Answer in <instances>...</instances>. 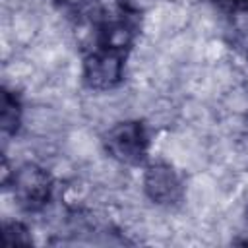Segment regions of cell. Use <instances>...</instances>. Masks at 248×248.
I'll return each mask as SVG.
<instances>
[{"label": "cell", "instance_id": "6da1fadb", "mask_svg": "<svg viewBox=\"0 0 248 248\" xmlns=\"http://www.w3.org/2000/svg\"><path fill=\"white\" fill-rule=\"evenodd\" d=\"M10 182L17 203L27 211H39L50 200L52 176L35 163H25L16 169Z\"/></svg>", "mask_w": 248, "mask_h": 248}, {"label": "cell", "instance_id": "7a4b0ae2", "mask_svg": "<svg viewBox=\"0 0 248 248\" xmlns=\"http://www.w3.org/2000/svg\"><path fill=\"white\" fill-rule=\"evenodd\" d=\"M105 147L108 155L116 161L126 165H140L145 159L149 147L147 132L143 124L136 120L120 122L114 128H110L105 136Z\"/></svg>", "mask_w": 248, "mask_h": 248}, {"label": "cell", "instance_id": "3957f363", "mask_svg": "<svg viewBox=\"0 0 248 248\" xmlns=\"http://www.w3.org/2000/svg\"><path fill=\"white\" fill-rule=\"evenodd\" d=\"M126 52L107 46H97L83 62V79L91 89L107 91L120 83L124 76Z\"/></svg>", "mask_w": 248, "mask_h": 248}, {"label": "cell", "instance_id": "277c9868", "mask_svg": "<svg viewBox=\"0 0 248 248\" xmlns=\"http://www.w3.org/2000/svg\"><path fill=\"white\" fill-rule=\"evenodd\" d=\"M143 188L147 196L159 205H174L184 196V186L178 172L167 163H153L147 167Z\"/></svg>", "mask_w": 248, "mask_h": 248}, {"label": "cell", "instance_id": "5b68a950", "mask_svg": "<svg viewBox=\"0 0 248 248\" xmlns=\"http://www.w3.org/2000/svg\"><path fill=\"white\" fill-rule=\"evenodd\" d=\"M97 33H99V46L128 52L138 33V21L126 10H116L110 16L107 14L103 17Z\"/></svg>", "mask_w": 248, "mask_h": 248}, {"label": "cell", "instance_id": "8992f818", "mask_svg": "<svg viewBox=\"0 0 248 248\" xmlns=\"http://www.w3.org/2000/svg\"><path fill=\"white\" fill-rule=\"evenodd\" d=\"M19 116H21V108H19V101L10 93V91H2V101H0V124H2V132L4 134H14L19 126Z\"/></svg>", "mask_w": 248, "mask_h": 248}, {"label": "cell", "instance_id": "52a82bcc", "mask_svg": "<svg viewBox=\"0 0 248 248\" xmlns=\"http://www.w3.org/2000/svg\"><path fill=\"white\" fill-rule=\"evenodd\" d=\"M4 240L6 244H29L31 242L27 229L21 223H8L4 227Z\"/></svg>", "mask_w": 248, "mask_h": 248}, {"label": "cell", "instance_id": "ba28073f", "mask_svg": "<svg viewBox=\"0 0 248 248\" xmlns=\"http://www.w3.org/2000/svg\"><path fill=\"white\" fill-rule=\"evenodd\" d=\"M215 2H221V4L236 8V10H248V0H215Z\"/></svg>", "mask_w": 248, "mask_h": 248}, {"label": "cell", "instance_id": "9c48e42d", "mask_svg": "<svg viewBox=\"0 0 248 248\" xmlns=\"http://www.w3.org/2000/svg\"><path fill=\"white\" fill-rule=\"evenodd\" d=\"M60 4H64V6H68V8H81V6H85L89 0H58Z\"/></svg>", "mask_w": 248, "mask_h": 248}]
</instances>
